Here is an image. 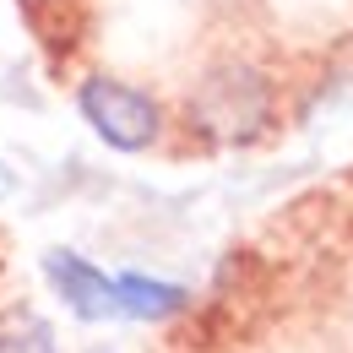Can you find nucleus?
Segmentation results:
<instances>
[{"label": "nucleus", "mask_w": 353, "mask_h": 353, "mask_svg": "<svg viewBox=\"0 0 353 353\" xmlns=\"http://www.w3.org/2000/svg\"><path fill=\"white\" fill-rule=\"evenodd\" d=\"M277 114V88L250 60H218L185 92V125L207 147H250Z\"/></svg>", "instance_id": "f257e3e1"}, {"label": "nucleus", "mask_w": 353, "mask_h": 353, "mask_svg": "<svg viewBox=\"0 0 353 353\" xmlns=\"http://www.w3.org/2000/svg\"><path fill=\"white\" fill-rule=\"evenodd\" d=\"M77 109L92 125V136L103 147H114V152H147L163 136L158 98L147 88H136V82H125V77H103V71L82 77L77 82Z\"/></svg>", "instance_id": "f03ea898"}, {"label": "nucleus", "mask_w": 353, "mask_h": 353, "mask_svg": "<svg viewBox=\"0 0 353 353\" xmlns=\"http://www.w3.org/2000/svg\"><path fill=\"white\" fill-rule=\"evenodd\" d=\"M44 277H49V288H54V299L71 310L77 321H88V326L120 321V310H114V277L103 266H92L88 256L54 245V250H44Z\"/></svg>", "instance_id": "7ed1b4c3"}, {"label": "nucleus", "mask_w": 353, "mask_h": 353, "mask_svg": "<svg viewBox=\"0 0 353 353\" xmlns=\"http://www.w3.org/2000/svg\"><path fill=\"white\" fill-rule=\"evenodd\" d=\"M190 305V294L179 283L147 277V272H114V310L125 321H169Z\"/></svg>", "instance_id": "20e7f679"}, {"label": "nucleus", "mask_w": 353, "mask_h": 353, "mask_svg": "<svg viewBox=\"0 0 353 353\" xmlns=\"http://www.w3.org/2000/svg\"><path fill=\"white\" fill-rule=\"evenodd\" d=\"M0 353H54V326L33 305L0 310Z\"/></svg>", "instance_id": "39448f33"}, {"label": "nucleus", "mask_w": 353, "mask_h": 353, "mask_svg": "<svg viewBox=\"0 0 353 353\" xmlns=\"http://www.w3.org/2000/svg\"><path fill=\"white\" fill-rule=\"evenodd\" d=\"M88 353H109V348H88Z\"/></svg>", "instance_id": "423d86ee"}]
</instances>
